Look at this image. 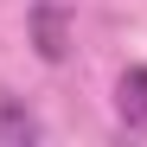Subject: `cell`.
<instances>
[{"label":"cell","instance_id":"3957f363","mask_svg":"<svg viewBox=\"0 0 147 147\" xmlns=\"http://www.w3.org/2000/svg\"><path fill=\"white\" fill-rule=\"evenodd\" d=\"M45 128H38V115L26 109V96H13V90H0V147H26V141H38Z\"/></svg>","mask_w":147,"mask_h":147},{"label":"cell","instance_id":"7a4b0ae2","mask_svg":"<svg viewBox=\"0 0 147 147\" xmlns=\"http://www.w3.org/2000/svg\"><path fill=\"white\" fill-rule=\"evenodd\" d=\"M115 115H121V128L147 134V64H128V70H121V83H115Z\"/></svg>","mask_w":147,"mask_h":147},{"label":"cell","instance_id":"6da1fadb","mask_svg":"<svg viewBox=\"0 0 147 147\" xmlns=\"http://www.w3.org/2000/svg\"><path fill=\"white\" fill-rule=\"evenodd\" d=\"M32 45H38V58H45V64H64V51H70L64 0H38V7H32Z\"/></svg>","mask_w":147,"mask_h":147}]
</instances>
